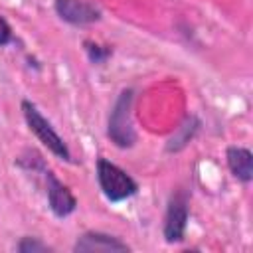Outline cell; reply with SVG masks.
<instances>
[{"instance_id": "1", "label": "cell", "mask_w": 253, "mask_h": 253, "mask_svg": "<svg viewBox=\"0 0 253 253\" xmlns=\"http://www.w3.org/2000/svg\"><path fill=\"white\" fill-rule=\"evenodd\" d=\"M97 180H99V186H101L105 198L111 202H123L126 198L134 196L138 190L136 182L125 170H121L117 164H113L105 158H101L97 162Z\"/></svg>"}, {"instance_id": "2", "label": "cell", "mask_w": 253, "mask_h": 253, "mask_svg": "<svg viewBox=\"0 0 253 253\" xmlns=\"http://www.w3.org/2000/svg\"><path fill=\"white\" fill-rule=\"evenodd\" d=\"M130 103H132V91L126 89L117 99V103H115V107L111 111V117H109L107 134L121 148L132 146L134 140H136V134H134L132 125H130Z\"/></svg>"}, {"instance_id": "3", "label": "cell", "mask_w": 253, "mask_h": 253, "mask_svg": "<svg viewBox=\"0 0 253 253\" xmlns=\"http://www.w3.org/2000/svg\"><path fill=\"white\" fill-rule=\"evenodd\" d=\"M22 111H24V117H26V123L30 126V130L40 138V142L43 146H47V150H51L57 158H63V160H71V154H69V148L67 144L61 140V136L53 130V126L49 125L47 119L42 117V113L36 109V105H32L30 101H24L22 103Z\"/></svg>"}, {"instance_id": "4", "label": "cell", "mask_w": 253, "mask_h": 253, "mask_svg": "<svg viewBox=\"0 0 253 253\" xmlns=\"http://www.w3.org/2000/svg\"><path fill=\"white\" fill-rule=\"evenodd\" d=\"M186 221H188V200H186V194L178 192L170 198L166 217H164V237L168 243L180 241L184 237Z\"/></svg>"}, {"instance_id": "5", "label": "cell", "mask_w": 253, "mask_h": 253, "mask_svg": "<svg viewBox=\"0 0 253 253\" xmlns=\"http://www.w3.org/2000/svg\"><path fill=\"white\" fill-rule=\"evenodd\" d=\"M55 12L59 14L61 20L73 26L93 24L101 18L99 8L87 0H55Z\"/></svg>"}, {"instance_id": "6", "label": "cell", "mask_w": 253, "mask_h": 253, "mask_svg": "<svg viewBox=\"0 0 253 253\" xmlns=\"http://www.w3.org/2000/svg\"><path fill=\"white\" fill-rule=\"evenodd\" d=\"M77 253H113V251H128V245L123 243L121 239L113 237V235H107V233H99V231H87L83 233L75 247H73Z\"/></svg>"}, {"instance_id": "7", "label": "cell", "mask_w": 253, "mask_h": 253, "mask_svg": "<svg viewBox=\"0 0 253 253\" xmlns=\"http://www.w3.org/2000/svg\"><path fill=\"white\" fill-rule=\"evenodd\" d=\"M45 178H47V202H49L51 211H53L57 217L69 215V213L75 210V206H77L75 196H73L51 172H45Z\"/></svg>"}, {"instance_id": "8", "label": "cell", "mask_w": 253, "mask_h": 253, "mask_svg": "<svg viewBox=\"0 0 253 253\" xmlns=\"http://www.w3.org/2000/svg\"><path fill=\"white\" fill-rule=\"evenodd\" d=\"M227 166L231 174L241 182H251L253 178V158L251 152L243 146H229L227 148Z\"/></svg>"}, {"instance_id": "9", "label": "cell", "mask_w": 253, "mask_h": 253, "mask_svg": "<svg viewBox=\"0 0 253 253\" xmlns=\"http://www.w3.org/2000/svg\"><path fill=\"white\" fill-rule=\"evenodd\" d=\"M18 251H24V253H30V251H49V247L40 243V241H36V239H32V237H24L22 243L18 245Z\"/></svg>"}, {"instance_id": "10", "label": "cell", "mask_w": 253, "mask_h": 253, "mask_svg": "<svg viewBox=\"0 0 253 253\" xmlns=\"http://www.w3.org/2000/svg\"><path fill=\"white\" fill-rule=\"evenodd\" d=\"M12 42V30L8 26V22L0 16V45H6Z\"/></svg>"}]
</instances>
